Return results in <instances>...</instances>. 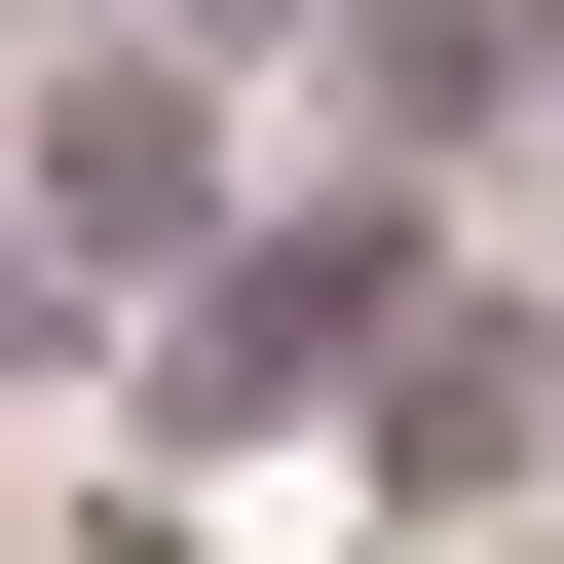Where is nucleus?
<instances>
[{
	"label": "nucleus",
	"instance_id": "obj_1",
	"mask_svg": "<svg viewBox=\"0 0 564 564\" xmlns=\"http://www.w3.org/2000/svg\"><path fill=\"white\" fill-rule=\"evenodd\" d=\"M414 302H452V226L339 151V188H263L226 263H151V414H188V452H263V414H377V377H414Z\"/></svg>",
	"mask_w": 564,
	"mask_h": 564
},
{
	"label": "nucleus",
	"instance_id": "obj_2",
	"mask_svg": "<svg viewBox=\"0 0 564 564\" xmlns=\"http://www.w3.org/2000/svg\"><path fill=\"white\" fill-rule=\"evenodd\" d=\"M0 226L113 263V302H151V263H226V39H76V76H39V151H0Z\"/></svg>",
	"mask_w": 564,
	"mask_h": 564
},
{
	"label": "nucleus",
	"instance_id": "obj_3",
	"mask_svg": "<svg viewBox=\"0 0 564 564\" xmlns=\"http://www.w3.org/2000/svg\"><path fill=\"white\" fill-rule=\"evenodd\" d=\"M527 452H564L527 302H414V377H377V489H527Z\"/></svg>",
	"mask_w": 564,
	"mask_h": 564
},
{
	"label": "nucleus",
	"instance_id": "obj_4",
	"mask_svg": "<svg viewBox=\"0 0 564 564\" xmlns=\"http://www.w3.org/2000/svg\"><path fill=\"white\" fill-rule=\"evenodd\" d=\"M151 39H339V0H151Z\"/></svg>",
	"mask_w": 564,
	"mask_h": 564
},
{
	"label": "nucleus",
	"instance_id": "obj_5",
	"mask_svg": "<svg viewBox=\"0 0 564 564\" xmlns=\"http://www.w3.org/2000/svg\"><path fill=\"white\" fill-rule=\"evenodd\" d=\"M39 339H76V302H39V226H0V377H39Z\"/></svg>",
	"mask_w": 564,
	"mask_h": 564
},
{
	"label": "nucleus",
	"instance_id": "obj_6",
	"mask_svg": "<svg viewBox=\"0 0 564 564\" xmlns=\"http://www.w3.org/2000/svg\"><path fill=\"white\" fill-rule=\"evenodd\" d=\"M527 377H564V263H527Z\"/></svg>",
	"mask_w": 564,
	"mask_h": 564
},
{
	"label": "nucleus",
	"instance_id": "obj_7",
	"mask_svg": "<svg viewBox=\"0 0 564 564\" xmlns=\"http://www.w3.org/2000/svg\"><path fill=\"white\" fill-rule=\"evenodd\" d=\"M527 76H564V0H527Z\"/></svg>",
	"mask_w": 564,
	"mask_h": 564
}]
</instances>
